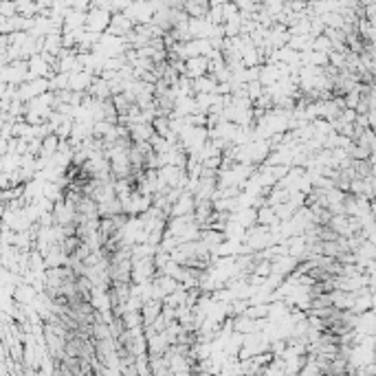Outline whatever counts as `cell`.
I'll use <instances>...</instances> for the list:
<instances>
[{"instance_id": "1", "label": "cell", "mask_w": 376, "mask_h": 376, "mask_svg": "<svg viewBox=\"0 0 376 376\" xmlns=\"http://www.w3.org/2000/svg\"><path fill=\"white\" fill-rule=\"evenodd\" d=\"M55 146H58V139H55V137H46V141H44V152H46V154L55 152Z\"/></svg>"}]
</instances>
